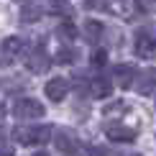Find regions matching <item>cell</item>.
<instances>
[{"label": "cell", "instance_id": "cell-5", "mask_svg": "<svg viewBox=\"0 0 156 156\" xmlns=\"http://www.w3.org/2000/svg\"><path fill=\"white\" fill-rule=\"evenodd\" d=\"M44 92H46L49 100L62 102L64 97H67V92H69V80H64V77H54V80H49V82H46Z\"/></svg>", "mask_w": 156, "mask_h": 156}, {"label": "cell", "instance_id": "cell-7", "mask_svg": "<svg viewBox=\"0 0 156 156\" xmlns=\"http://www.w3.org/2000/svg\"><path fill=\"white\" fill-rule=\"evenodd\" d=\"M26 67H28L34 74H41V72H46V69L51 67V59H49V54L44 49H36L34 54L26 59Z\"/></svg>", "mask_w": 156, "mask_h": 156}, {"label": "cell", "instance_id": "cell-8", "mask_svg": "<svg viewBox=\"0 0 156 156\" xmlns=\"http://www.w3.org/2000/svg\"><path fill=\"white\" fill-rule=\"evenodd\" d=\"M56 148L64 154H74V151H80V141H77V136L72 131H59L56 133Z\"/></svg>", "mask_w": 156, "mask_h": 156}, {"label": "cell", "instance_id": "cell-17", "mask_svg": "<svg viewBox=\"0 0 156 156\" xmlns=\"http://www.w3.org/2000/svg\"><path fill=\"white\" fill-rule=\"evenodd\" d=\"M105 62H108V51L105 49H95L92 51V64H95V67H102Z\"/></svg>", "mask_w": 156, "mask_h": 156}, {"label": "cell", "instance_id": "cell-19", "mask_svg": "<svg viewBox=\"0 0 156 156\" xmlns=\"http://www.w3.org/2000/svg\"><path fill=\"white\" fill-rule=\"evenodd\" d=\"M87 8H105V0H84Z\"/></svg>", "mask_w": 156, "mask_h": 156}, {"label": "cell", "instance_id": "cell-6", "mask_svg": "<svg viewBox=\"0 0 156 156\" xmlns=\"http://www.w3.org/2000/svg\"><path fill=\"white\" fill-rule=\"evenodd\" d=\"M133 87H136V92H138V95H151L154 87H156V69L148 67V69H144L141 74H136Z\"/></svg>", "mask_w": 156, "mask_h": 156}, {"label": "cell", "instance_id": "cell-1", "mask_svg": "<svg viewBox=\"0 0 156 156\" xmlns=\"http://www.w3.org/2000/svg\"><path fill=\"white\" fill-rule=\"evenodd\" d=\"M51 133H54L51 126H16V128H13V138H16V144H23V146L49 144Z\"/></svg>", "mask_w": 156, "mask_h": 156}, {"label": "cell", "instance_id": "cell-13", "mask_svg": "<svg viewBox=\"0 0 156 156\" xmlns=\"http://www.w3.org/2000/svg\"><path fill=\"white\" fill-rule=\"evenodd\" d=\"M46 5H49V10L51 13H62V16H72V5L67 3V0H46Z\"/></svg>", "mask_w": 156, "mask_h": 156}, {"label": "cell", "instance_id": "cell-14", "mask_svg": "<svg viewBox=\"0 0 156 156\" xmlns=\"http://www.w3.org/2000/svg\"><path fill=\"white\" fill-rule=\"evenodd\" d=\"M77 59V51L72 49V46H62L59 51H56V59L54 62H59V64H72Z\"/></svg>", "mask_w": 156, "mask_h": 156}, {"label": "cell", "instance_id": "cell-16", "mask_svg": "<svg viewBox=\"0 0 156 156\" xmlns=\"http://www.w3.org/2000/svg\"><path fill=\"white\" fill-rule=\"evenodd\" d=\"M38 16H41V8H38V5H26V8L21 10V18L26 23H34Z\"/></svg>", "mask_w": 156, "mask_h": 156}, {"label": "cell", "instance_id": "cell-20", "mask_svg": "<svg viewBox=\"0 0 156 156\" xmlns=\"http://www.w3.org/2000/svg\"><path fill=\"white\" fill-rule=\"evenodd\" d=\"M141 3V8H146V10H156V0H138Z\"/></svg>", "mask_w": 156, "mask_h": 156}, {"label": "cell", "instance_id": "cell-21", "mask_svg": "<svg viewBox=\"0 0 156 156\" xmlns=\"http://www.w3.org/2000/svg\"><path fill=\"white\" fill-rule=\"evenodd\" d=\"M3 118H5V108L0 105V120H3Z\"/></svg>", "mask_w": 156, "mask_h": 156}, {"label": "cell", "instance_id": "cell-15", "mask_svg": "<svg viewBox=\"0 0 156 156\" xmlns=\"http://www.w3.org/2000/svg\"><path fill=\"white\" fill-rule=\"evenodd\" d=\"M56 36H59V38H64V41H72V38L77 36V28H74V23H62L59 26V28H56Z\"/></svg>", "mask_w": 156, "mask_h": 156}, {"label": "cell", "instance_id": "cell-22", "mask_svg": "<svg viewBox=\"0 0 156 156\" xmlns=\"http://www.w3.org/2000/svg\"><path fill=\"white\" fill-rule=\"evenodd\" d=\"M21 3H23V0H21Z\"/></svg>", "mask_w": 156, "mask_h": 156}, {"label": "cell", "instance_id": "cell-11", "mask_svg": "<svg viewBox=\"0 0 156 156\" xmlns=\"http://www.w3.org/2000/svg\"><path fill=\"white\" fill-rule=\"evenodd\" d=\"M102 34H105V28H102L100 21H87V23H84V28H82L84 41H90V44H97L102 38Z\"/></svg>", "mask_w": 156, "mask_h": 156}, {"label": "cell", "instance_id": "cell-2", "mask_svg": "<svg viewBox=\"0 0 156 156\" xmlns=\"http://www.w3.org/2000/svg\"><path fill=\"white\" fill-rule=\"evenodd\" d=\"M13 115H16L18 120H38V118L46 115V108L38 100H34V97H21V100H16V105H13Z\"/></svg>", "mask_w": 156, "mask_h": 156}, {"label": "cell", "instance_id": "cell-12", "mask_svg": "<svg viewBox=\"0 0 156 156\" xmlns=\"http://www.w3.org/2000/svg\"><path fill=\"white\" fill-rule=\"evenodd\" d=\"M23 46H26V41H23L21 36H8L0 49H3V54H8V56H18L23 51Z\"/></svg>", "mask_w": 156, "mask_h": 156}, {"label": "cell", "instance_id": "cell-3", "mask_svg": "<svg viewBox=\"0 0 156 156\" xmlns=\"http://www.w3.org/2000/svg\"><path fill=\"white\" fill-rule=\"evenodd\" d=\"M136 54L141 59H154L156 56V36L151 31H138V36H136Z\"/></svg>", "mask_w": 156, "mask_h": 156}, {"label": "cell", "instance_id": "cell-18", "mask_svg": "<svg viewBox=\"0 0 156 156\" xmlns=\"http://www.w3.org/2000/svg\"><path fill=\"white\" fill-rule=\"evenodd\" d=\"M123 110H126V105H123V102H115V105H108V108H105V115H113V113H123Z\"/></svg>", "mask_w": 156, "mask_h": 156}, {"label": "cell", "instance_id": "cell-4", "mask_svg": "<svg viewBox=\"0 0 156 156\" xmlns=\"http://www.w3.org/2000/svg\"><path fill=\"white\" fill-rule=\"evenodd\" d=\"M105 136L110 141H115V144H131L136 138V131L128 126H120V123H108L105 126Z\"/></svg>", "mask_w": 156, "mask_h": 156}, {"label": "cell", "instance_id": "cell-10", "mask_svg": "<svg viewBox=\"0 0 156 156\" xmlns=\"http://www.w3.org/2000/svg\"><path fill=\"white\" fill-rule=\"evenodd\" d=\"M113 77L118 80L120 87H133V82H136V69L131 67V64H118L115 72H113Z\"/></svg>", "mask_w": 156, "mask_h": 156}, {"label": "cell", "instance_id": "cell-9", "mask_svg": "<svg viewBox=\"0 0 156 156\" xmlns=\"http://www.w3.org/2000/svg\"><path fill=\"white\" fill-rule=\"evenodd\" d=\"M110 92H113V82H110V80H102V77L90 80V95H92V97L105 100V97H110Z\"/></svg>", "mask_w": 156, "mask_h": 156}]
</instances>
